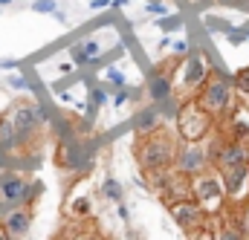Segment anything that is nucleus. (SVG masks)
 I'll return each mask as SVG.
<instances>
[{"label":"nucleus","instance_id":"11","mask_svg":"<svg viewBox=\"0 0 249 240\" xmlns=\"http://www.w3.org/2000/svg\"><path fill=\"white\" fill-rule=\"evenodd\" d=\"M32 206H18V208H6L3 217H0V229L15 240H23L29 232H32Z\"/></svg>","mask_w":249,"mask_h":240},{"label":"nucleus","instance_id":"9","mask_svg":"<svg viewBox=\"0 0 249 240\" xmlns=\"http://www.w3.org/2000/svg\"><path fill=\"white\" fill-rule=\"evenodd\" d=\"M165 208H168L171 220H174L186 235H194V232H200V229L209 226V214H206L191 197H188V200H177V203H165Z\"/></svg>","mask_w":249,"mask_h":240},{"label":"nucleus","instance_id":"1","mask_svg":"<svg viewBox=\"0 0 249 240\" xmlns=\"http://www.w3.org/2000/svg\"><path fill=\"white\" fill-rule=\"evenodd\" d=\"M177 148H180V136H171L165 127H160L148 136H136L133 156H136V162L145 174H157V171L174 168Z\"/></svg>","mask_w":249,"mask_h":240},{"label":"nucleus","instance_id":"2","mask_svg":"<svg viewBox=\"0 0 249 240\" xmlns=\"http://www.w3.org/2000/svg\"><path fill=\"white\" fill-rule=\"evenodd\" d=\"M194 99L200 102L203 110H209L217 121H226L232 113H235V107H238V96H235L232 78H226L220 69H212L209 81L197 90Z\"/></svg>","mask_w":249,"mask_h":240},{"label":"nucleus","instance_id":"32","mask_svg":"<svg viewBox=\"0 0 249 240\" xmlns=\"http://www.w3.org/2000/svg\"><path fill=\"white\" fill-rule=\"evenodd\" d=\"M58 69H61V72H72L75 64H72V61H64V64H58Z\"/></svg>","mask_w":249,"mask_h":240},{"label":"nucleus","instance_id":"35","mask_svg":"<svg viewBox=\"0 0 249 240\" xmlns=\"http://www.w3.org/2000/svg\"><path fill=\"white\" fill-rule=\"evenodd\" d=\"M53 240H67V235H55V238H53Z\"/></svg>","mask_w":249,"mask_h":240},{"label":"nucleus","instance_id":"34","mask_svg":"<svg viewBox=\"0 0 249 240\" xmlns=\"http://www.w3.org/2000/svg\"><path fill=\"white\" fill-rule=\"evenodd\" d=\"M12 3H15V0H0V9H3V6H12Z\"/></svg>","mask_w":249,"mask_h":240},{"label":"nucleus","instance_id":"33","mask_svg":"<svg viewBox=\"0 0 249 240\" xmlns=\"http://www.w3.org/2000/svg\"><path fill=\"white\" fill-rule=\"evenodd\" d=\"M0 240H15V238H9V235H6V232L0 229Z\"/></svg>","mask_w":249,"mask_h":240},{"label":"nucleus","instance_id":"26","mask_svg":"<svg viewBox=\"0 0 249 240\" xmlns=\"http://www.w3.org/2000/svg\"><path fill=\"white\" fill-rule=\"evenodd\" d=\"M72 240H105V235H99L96 229H90V232H78Z\"/></svg>","mask_w":249,"mask_h":240},{"label":"nucleus","instance_id":"29","mask_svg":"<svg viewBox=\"0 0 249 240\" xmlns=\"http://www.w3.org/2000/svg\"><path fill=\"white\" fill-rule=\"evenodd\" d=\"M107 6H113V0H90V9H107Z\"/></svg>","mask_w":249,"mask_h":240},{"label":"nucleus","instance_id":"19","mask_svg":"<svg viewBox=\"0 0 249 240\" xmlns=\"http://www.w3.org/2000/svg\"><path fill=\"white\" fill-rule=\"evenodd\" d=\"M87 93H90V104L93 107H105V104H110V87L107 84H93V87H87Z\"/></svg>","mask_w":249,"mask_h":240},{"label":"nucleus","instance_id":"30","mask_svg":"<svg viewBox=\"0 0 249 240\" xmlns=\"http://www.w3.org/2000/svg\"><path fill=\"white\" fill-rule=\"evenodd\" d=\"M116 214H119V217H122L124 223H127V220H130V211H127V206H124V203H119V206H116Z\"/></svg>","mask_w":249,"mask_h":240},{"label":"nucleus","instance_id":"17","mask_svg":"<svg viewBox=\"0 0 249 240\" xmlns=\"http://www.w3.org/2000/svg\"><path fill=\"white\" fill-rule=\"evenodd\" d=\"M102 197L107 200V203H113V206H119V203H124V188L119 180H113V177H105L102 180Z\"/></svg>","mask_w":249,"mask_h":240},{"label":"nucleus","instance_id":"7","mask_svg":"<svg viewBox=\"0 0 249 240\" xmlns=\"http://www.w3.org/2000/svg\"><path fill=\"white\" fill-rule=\"evenodd\" d=\"M180 78H177V84L174 87H180L183 93H186V99H194L197 96V90L209 81V75H212V61L209 55L203 52V50H191L183 64H180Z\"/></svg>","mask_w":249,"mask_h":240},{"label":"nucleus","instance_id":"14","mask_svg":"<svg viewBox=\"0 0 249 240\" xmlns=\"http://www.w3.org/2000/svg\"><path fill=\"white\" fill-rule=\"evenodd\" d=\"M64 214H67L70 220H78V223L90 220V217H93V194H90V191L72 194V197L67 200V206H64Z\"/></svg>","mask_w":249,"mask_h":240},{"label":"nucleus","instance_id":"18","mask_svg":"<svg viewBox=\"0 0 249 240\" xmlns=\"http://www.w3.org/2000/svg\"><path fill=\"white\" fill-rule=\"evenodd\" d=\"M232 87H235L238 102H247V104H249V67L238 69V72L232 75Z\"/></svg>","mask_w":249,"mask_h":240},{"label":"nucleus","instance_id":"21","mask_svg":"<svg viewBox=\"0 0 249 240\" xmlns=\"http://www.w3.org/2000/svg\"><path fill=\"white\" fill-rule=\"evenodd\" d=\"M32 12L53 15V12H58V0H32Z\"/></svg>","mask_w":249,"mask_h":240},{"label":"nucleus","instance_id":"27","mask_svg":"<svg viewBox=\"0 0 249 240\" xmlns=\"http://www.w3.org/2000/svg\"><path fill=\"white\" fill-rule=\"evenodd\" d=\"M191 240H214V232H212V229L206 226V229H200V232H194V235H191Z\"/></svg>","mask_w":249,"mask_h":240},{"label":"nucleus","instance_id":"25","mask_svg":"<svg viewBox=\"0 0 249 240\" xmlns=\"http://www.w3.org/2000/svg\"><path fill=\"white\" fill-rule=\"evenodd\" d=\"M171 50H174V55H183V58H186L188 52H191L188 41H174V47H171Z\"/></svg>","mask_w":249,"mask_h":240},{"label":"nucleus","instance_id":"4","mask_svg":"<svg viewBox=\"0 0 249 240\" xmlns=\"http://www.w3.org/2000/svg\"><path fill=\"white\" fill-rule=\"evenodd\" d=\"M191 200H194L209 217L223 214L226 206H229L226 188H223V177H220L214 168H209V171H203V174H194V177H191Z\"/></svg>","mask_w":249,"mask_h":240},{"label":"nucleus","instance_id":"6","mask_svg":"<svg viewBox=\"0 0 249 240\" xmlns=\"http://www.w3.org/2000/svg\"><path fill=\"white\" fill-rule=\"evenodd\" d=\"M9 116L15 121V130H18V139H20V151H23V148H35V145L41 142V136H44V124L50 121L47 113H44L38 104H32V102H18V104H12Z\"/></svg>","mask_w":249,"mask_h":240},{"label":"nucleus","instance_id":"8","mask_svg":"<svg viewBox=\"0 0 249 240\" xmlns=\"http://www.w3.org/2000/svg\"><path fill=\"white\" fill-rule=\"evenodd\" d=\"M209 168H212V162H209L206 142H180L177 159H174V171H180L186 177H194V174H203Z\"/></svg>","mask_w":249,"mask_h":240},{"label":"nucleus","instance_id":"3","mask_svg":"<svg viewBox=\"0 0 249 240\" xmlns=\"http://www.w3.org/2000/svg\"><path fill=\"white\" fill-rule=\"evenodd\" d=\"M174 119H177L180 142H206L214 133V124H217V119L209 110H203L197 99H183Z\"/></svg>","mask_w":249,"mask_h":240},{"label":"nucleus","instance_id":"24","mask_svg":"<svg viewBox=\"0 0 249 240\" xmlns=\"http://www.w3.org/2000/svg\"><path fill=\"white\" fill-rule=\"evenodd\" d=\"M145 12H148V15H168V6H165L162 0H148V3H145Z\"/></svg>","mask_w":249,"mask_h":240},{"label":"nucleus","instance_id":"15","mask_svg":"<svg viewBox=\"0 0 249 240\" xmlns=\"http://www.w3.org/2000/svg\"><path fill=\"white\" fill-rule=\"evenodd\" d=\"M130 127H133L136 136H148V133H154V130L162 127V113H160L157 107H145V110H139V113L133 116Z\"/></svg>","mask_w":249,"mask_h":240},{"label":"nucleus","instance_id":"28","mask_svg":"<svg viewBox=\"0 0 249 240\" xmlns=\"http://www.w3.org/2000/svg\"><path fill=\"white\" fill-rule=\"evenodd\" d=\"M9 84H12L15 90H23V87H26V78H23V75H12V78H9Z\"/></svg>","mask_w":249,"mask_h":240},{"label":"nucleus","instance_id":"20","mask_svg":"<svg viewBox=\"0 0 249 240\" xmlns=\"http://www.w3.org/2000/svg\"><path fill=\"white\" fill-rule=\"evenodd\" d=\"M105 81H107V87H113V90L127 87V78H124V72H122V69H116V67H107V69H105Z\"/></svg>","mask_w":249,"mask_h":240},{"label":"nucleus","instance_id":"16","mask_svg":"<svg viewBox=\"0 0 249 240\" xmlns=\"http://www.w3.org/2000/svg\"><path fill=\"white\" fill-rule=\"evenodd\" d=\"M20 148V139H18V130H15V121L9 113L0 116V154H9V151H18Z\"/></svg>","mask_w":249,"mask_h":240},{"label":"nucleus","instance_id":"12","mask_svg":"<svg viewBox=\"0 0 249 240\" xmlns=\"http://www.w3.org/2000/svg\"><path fill=\"white\" fill-rule=\"evenodd\" d=\"M171 72H174V64L151 69V75H148V96H151L154 104H162V102L174 99V75Z\"/></svg>","mask_w":249,"mask_h":240},{"label":"nucleus","instance_id":"22","mask_svg":"<svg viewBox=\"0 0 249 240\" xmlns=\"http://www.w3.org/2000/svg\"><path fill=\"white\" fill-rule=\"evenodd\" d=\"M130 96H133V93H130L127 87H119V90L110 93V104H113V107H124V104L130 102Z\"/></svg>","mask_w":249,"mask_h":240},{"label":"nucleus","instance_id":"23","mask_svg":"<svg viewBox=\"0 0 249 240\" xmlns=\"http://www.w3.org/2000/svg\"><path fill=\"white\" fill-rule=\"evenodd\" d=\"M214 240H247L244 232H238L235 226H223L220 232H214Z\"/></svg>","mask_w":249,"mask_h":240},{"label":"nucleus","instance_id":"10","mask_svg":"<svg viewBox=\"0 0 249 240\" xmlns=\"http://www.w3.org/2000/svg\"><path fill=\"white\" fill-rule=\"evenodd\" d=\"M220 177H223V188H226L229 206H235V208L247 206L249 203V162L238 165V168H229Z\"/></svg>","mask_w":249,"mask_h":240},{"label":"nucleus","instance_id":"31","mask_svg":"<svg viewBox=\"0 0 249 240\" xmlns=\"http://www.w3.org/2000/svg\"><path fill=\"white\" fill-rule=\"evenodd\" d=\"M20 64L18 61H0V69H18Z\"/></svg>","mask_w":249,"mask_h":240},{"label":"nucleus","instance_id":"5","mask_svg":"<svg viewBox=\"0 0 249 240\" xmlns=\"http://www.w3.org/2000/svg\"><path fill=\"white\" fill-rule=\"evenodd\" d=\"M44 194V182L32 180L26 174L18 171H3L0 174V200L6 208H18V206H35V200Z\"/></svg>","mask_w":249,"mask_h":240},{"label":"nucleus","instance_id":"13","mask_svg":"<svg viewBox=\"0 0 249 240\" xmlns=\"http://www.w3.org/2000/svg\"><path fill=\"white\" fill-rule=\"evenodd\" d=\"M99 58H102V44L96 38H81V41L70 44V61L75 67H90Z\"/></svg>","mask_w":249,"mask_h":240}]
</instances>
